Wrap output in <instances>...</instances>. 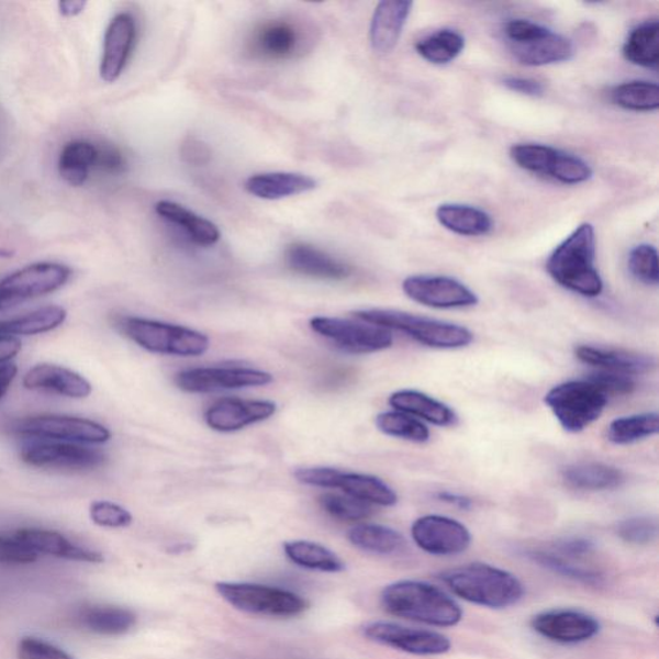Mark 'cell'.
<instances>
[{
  "instance_id": "obj_37",
  "label": "cell",
  "mask_w": 659,
  "mask_h": 659,
  "mask_svg": "<svg viewBox=\"0 0 659 659\" xmlns=\"http://www.w3.org/2000/svg\"><path fill=\"white\" fill-rule=\"evenodd\" d=\"M97 147L86 141H72L59 155L58 170L64 181L72 187L87 182L89 171L96 167Z\"/></svg>"
},
{
  "instance_id": "obj_51",
  "label": "cell",
  "mask_w": 659,
  "mask_h": 659,
  "mask_svg": "<svg viewBox=\"0 0 659 659\" xmlns=\"http://www.w3.org/2000/svg\"><path fill=\"white\" fill-rule=\"evenodd\" d=\"M594 550L595 544L589 540V538L567 537L557 541L551 551L558 554L560 557L574 560L585 558L590 554H593Z\"/></svg>"
},
{
  "instance_id": "obj_54",
  "label": "cell",
  "mask_w": 659,
  "mask_h": 659,
  "mask_svg": "<svg viewBox=\"0 0 659 659\" xmlns=\"http://www.w3.org/2000/svg\"><path fill=\"white\" fill-rule=\"evenodd\" d=\"M181 154L187 163L201 165L211 159V149L197 138H189L182 145Z\"/></svg>"
},
{
  "instance_id": "obj_15",
  "label": "cell",
  "mask_w": 659,
  "mask_h": 659,
  "mask_svg": "<svg viewBox=\"0 0 659 659\" xmlns=\"http://www.w3.org/2000/svg\"><path fill=\"white\" fill-rule=\"evenodd\" d=\"M411 536L418 548L437 557L458 556L471 545L466 524L446 515L421 516L412 524Z\"/></svg>"
},
{
  "instance_id": "obj_19",
  "label": "cell",
  "mask_w": 659,
  "mask_h": 659,
  "mask_svg": "<svg viewBox=\"0 0 659 659\" xmlns=\"http://www.w3.org/2000/svg\"><path fill=\"white\" fill-rule=\"evenodd\" d=\"M276 411L272 401L223 399L206 410L205 422L215 432L232 433L266 422Z\"/></svg>"
},
{
  "instance_id": "obj_30",
  "label": "cell",
  "mask_w": 659,
  "mask_h": 659,
  "mask_svg": "<svg viewBox=\"0 0 659 659\" xmlns=\"http://www.w3.org/2000/svg\"><path fill=\"white\" fill-rule=\"evenodd\" d=\"M155 212L163 220L183 228L197 245L213 246L221 239V231L213 222L189 211V209L177 204V202L161 200L155 205Z\"/></svg>"
},
{
  "instance_id": "obj_57",
  "label": "cell",
  "mask_w": 659,
  "mask_h": 659,
  "mask_svg": "<svg viewBox=\"0 0 659 659\" xmlns=\"http://www.w3.org/2000/svg\"><path fill=\"white\" fill-rule=\"evenodd\" d=\"M18 366L12 362L0 365V401L9 393L13 380L18 376Z\"/></svg>"
},
{
  "instance_id": "obj_43",
  "label": "cell",
  "mask_w": 659,
  "mask_h": 659,
  "mask_svg": "<svg viewBox=\"0 0 659 659\" xmlns=\"http://www.w3.org/2000/svg\"><path fill=\"white\" fill-rule=\"evenodd\" d=\"M529 558L535 560L537 565L550 569L554 573L588 583V585H599L603 580V576L594 571V569L577 565L574 560L560 557L554 551H530Z\"/></svg>"
},
{
  "instance_id": "obj_42",
  "label": "cell",
  "mask_w": 659,
  "mask_h": 659,
  "mask_svg": "<svg viewBox=\"0 0 659 659\" xmlns=\"http://www.w3.org/2000/svg\"><path fill=\"white\" fill-rule=\"evenodd\" d=\"M67 317L63 306L48 305L24 314V316L14 317L10 322V336L16 335L30 336L52 332V330L62 326Z\"/></svg>"
},
{
  "instance_id": "obj_22",
  "label": "cell",
  "mask_w": 659,
  "mask_h": 659,
  "mask_svg": "<svg viewBox=\"0 0 659 659\" xmlns=\"http://www.w3.org/2000/svg\"><path fill=\"white\" fill-rule=\"evenodd\" d=\"M284 261L291 271L312 279L342 281L351 275V268L344 261L304 243L290 244L284 250Z\"/></svg>"
},
{
  "instance_id": "obj_58",
  "label": "cell",
  "mask_w": 659,
  "mask_h": 659,
  "mask_svg": "<svg viewBox=\"0 0 659 659\" xmlns=\"http://www.w3.org/2000/svg\"><path fill=\"white\" fill-rule=\"evenodd\" d=\"M87 3L81 0H67V2H59L58 9L65 18L78 16L85 11Z\"/></svg>"
},
{
  "instance_id": "obj_13",
  "label": "cell",
  "mask_w": 659,
  "mask_h": 659,
  "mask_svg": "<svg viewBox=\"0 0 659 659\" xmlns=\"http://www.w3.org/2000/svg\"><path fill=\"white\" fill-rule=\"evenodd\" d=\"M271 373L246 367H198L178 372L176 386L187 393H211L271 384Z\"/></svg>"
},
{
  "instance_id": "obj_11",
  "label": "cell",
  "mask_w": 659,
  "mask_h": 659,
  "mask_svg": "<svg viewBox=\"0 0 659 659\" xmlns=\"http://www.w3.org/2000/svg\"><path fill=\"white\" fill-rule=\"evenodd\" d=\"M12 431L20 436L71 442V444L100 445L111 438L107 426L88 418L63 415L25 417L14 423Z\"/></svg>"
},
{
  "instance_id": "obj_34",
  "label": "cell",
  "mask_w": 659,
  "mask_h": 659,
  "mask_svg": "<svg viewBox=\"0 0 659 659\" xmlns=\"http://www.w3.org/2000/svg\"><path fill=\"white\" fill-rule=\"evenodd\" d=\"M626 62L657 69L659 63V24L657 19L641 22L632 30L623 48Z\"/></svg>"
},
{
  "instance_id": "obj_12",
  "label": "cell",
  "mask_w": 659,
  "mask_h": 659,
  "mask_svg": "<svg viewBox=\"0 0 659 659\" xmlns=\"http://www.w3.org/2000/svg\"><path fill=\"white\" fill-rule=\"evenodd\" d=\"M402 290L412 302L433 310H462L479 303L473 290L449 276H409L402 282Z\"/></svg>"
},
{
  "instance_id": "obj_26",
  "label": "cell",
  "mask_w": 659,
  "mask_h": 659,
  "mask_svg": "<svg viewBox=\"0 0 659 659\" xmlns=\"http://www.w3.org/2000/svg\"><path fill=\"white\" fill-rule=\"evenodd\" d=\"M388 403L395 411L444 428L459 422L458 414L448 404L416 389H401L389 396Z\"/></svg>"
},
{
  "instance_id": "obj_16",
  "label": "cell",
  "mask_w": 659,
  "mask_h": 659,
  "mask_svg": "<svg viewBox=\"0 0 659 659\" xmlns=\"http://www.w3.org/2000/svg\"><path fill=\"white\" fill-rule=\"evenodd\" d=\"M20 456L32 467L69 470H92L107 461V455L100 449L48 439L22 447Z\"/></svg>"
},
{
  "instance_id": "obj_7",
  "label": "cell",
  "mask_w": 659,
  "mask_h": 659,
  "mask_svg": "<svg viewBox=\"0 0 659 659\" xmlns=\"http://www.w3.org/2000/svg\"><path fill=\"white\" fill-rule=\"evenodd\" d=\"M544 402L561 428L581 433L601 418L610 399L588 379H582L552 387Z\"/></svg>"
},
{
  "instance_id": "obj_32",
  "label": "cell",
  "mask_w": 659,
  "mask_h": 659,
  "mask_svg": "<svg viewBox=\"0 0 659 659\" xmlns=\"http://www.w3.org/2000/svg\"><path fill=\"white\" fill-rule=\"evenodd\" d=\"M301 43L298 30L288 21H272L261 26L254 36L253 48L267 59L293 57Z\"/></svg>"
},
{
  "instance_id": "obj_18",
  "label": "cell",
  "mask_w": 659,
  "mask_h": 659,
  "mask_svg": "<svg viewBox=\"0 0 659 659\" xmlns=\"http://www.w3.org/2000/svg\"><path fill=\"white\" fill-rule=\"evenodd\" d=\"M530 627L554 643L580 644L593 639L601 624L591 614L576 610H551L536 614Z\"/></svg>"
},
{
  "instance_id": "obj_41",
  "label": "cell",
  "mask_w": 659,
  "mask_h": 659,
  "mask_svg": "<svg viewBox=\"0 0 659 659\" xmlns=\"http://www.w3.org/2000/svg\"><path fill=\"white\" fill-rule=\"evenodd\" d=\"M376 425L386 436L409 440L412 444H426L431 439L428 426L401 411L381 412L376 418Z\"/></svg>"
},
{
  "instance_id": "obj_27",
  "label": "cell",
  "mask_w": 659,
  "mask_h": 659,
  "mask_svg": "<svg viewBox=\"0 0 659 659\" xmlns=\"http://www.w3.org/2000/svg\"><path fill=\"white\" fill-rule=\"evenodd\" d=\"M316 179L291 171L260 174L246 179L245 190L261 200H281L317 189Z\"/></svg>"
},
{
  "instance_id": "obj_3",
  "label": "cell",
  "mask_w": 659,
  "mask_h": 659,
  "mask_svg": "<svg viewBox=\"0 0 659 659\" xmlns=\"http://www.w3.org/2000/svg\"><path fill=\"white\" fill-rule=\"evenodd\" d=\"M440 580L456 596L491 610H505L518 604L524 587L518 577L499 567L471 563L448 569Z\"/></svg>"
},
{
  "instance_id": "obj_8",
  "label": "cell",
  "mask_w": 659,
  "mask_h": 659,
  "mask_svg": "<svg viewBox=\"0 0 659 659\" xmlns=\"http://www.w3.org/2000/svg\"><path fill=\"white\" fill-rule=\"evenodd\" d=\"M215 590L236 610L260 616L290 618L310 608V602L293 591L258 583L219 582Z\"/></svg>"
},
{
  "instance_id": "obj_10",
  "label": "cell",
  "mask_w": 659,
  "mask_h": 659,
  "mask_svg": "<svg viewBox=\"0 0 659 659\" xmlns=\"http://www.w3.org/2000/svg\"><path fill=\"white\" fill-rule=\"evenodd\" d=\"M311 327L349 355L377 354L393 346L392 332L359 320L319 316L311 320Z\"/></svg>"
},
{
  "instance_id": "obj_24",
  "label": "cell",
  "mask_w": 659,
  "mask_h": 659,
  "mask_svg": "<svg viewBox=\"0 0 659 659\" xmlns=\"http://www.w3.org/2000/svg\"><path fill=\"white\" fill-rule=\"evenodd\" d=\"M412 7L414 3L403 0H386L377 5L370 24V44L376 54L388 55L395 48Z\"/></svg>"
},
{
  "instance_id": "obj_59",
  "label": "cell",
  "mask_w": 659,
  "mask_h": 659,
  "mask_svg": "<svg viewBox=\"0 0 659 659\" xmlns=\"http://www.w3.org/2000/svg\"><path fill=\"white\" fill-rule=\"evenodd\" d=\"M10 336L9 335V320L0 321V336Z\"/></svg>"
},
{
  "instance_id": "obj_9",
  "label": "cell",
  "mask_w": 659,
  "mask_h": 659,
  "mask_svg": "<svg viewBox=\"0 0 659 659\" xmlns=\"http://www.w3.org/2000/svg\"><path fill=\"white\" fill-rule=\"evenodd\" d=\"M511 157L521 169L551 178L561 185L585 183L594 175L593 168L581 157L548 145H514Z\"/></svg>"
},
{
  "instance_id": "obj_31",
  "label": "cell",
  "mask_w": 659,
  "mask_h": 659,
  "mask_svg": "<svg viewBox=\"0 0 659 659\" xmlns=\"http://www.w3.org/2000/svg\"><path fill=\"white\" fill-rule=\"evenodd\" d=\"M436 219L442 227L466 237L485 236L493 230L492 216L471 205L442 204L437 208Z\"/></svg>"
},
{
  "instance_id": "obj_25",
  "label": "cell",
  "mask_w": 659,
  "mask_h": 659,
  "mask_svg": "<svg viewBox=\"0 0 659 659\" xmlns=\"http://www.w3.org/2000/svg\"><path fill=\"white\" fill-rule=\"evenodd\" d=\"M16 538L27 548L40 556H51L69 560L88 561V563H101L102 554L75 545L56 530L24 528L18 530Z\"/></svg>"
},
{
  "instance_id": "obj_49",
  "label": "cell",
  "mask_w": 659,
  "mask_h": 659,
  "mask_svg": "<svg viewBox=\"0 0 659 659\" xmlns=\"http://www.w3.org/2000/svg\"><path fill=\"white\" fill-rule=\"evenodd\" d=\"M20 659H74L66 651L36 638H24L19 644Z\"/></svg>"
},
{
  "instance_id": "obj_48",
  "label": "cell",
  "mask_w": 659,
  "mask_h": 659,
  "mask_svg": "<svg viewBox=\"0 0 659 659\" xmlns=\"http://www.w3.org/2000/svg\"><path fill=\"white\" fill-rule=\"evenodd\" d=\"M597 389L606 395H628L633 394L638 388L634 377L624 376V373L596 371L587 378Z\"/></svg>"
},
{
  "instance_id": "obj_50",
  "label": "cell",
  "mask_w": 659,
  "mask_h": 659,
  "mask_svg": "<svg viewBox=\"0 0 659 659\" xmlns=\"http://www.w3.org/2000/svg\"><path fill=\"white\" fill-rule=\"evenodd\" d=\"M36 559V554L19 541L16 537H0V565H32Z\"/></svg>"
},
{
  "instance_id": "obj_40",
  "label": "cell",
  "mask_w": 659,
  "mask_h": 659,
  "mask_svg": "<svg viewBox=\"0 0 659 659\" xmlns=\"http://www.w3.org/2000/svg\"><path fill=\"white\" fill-rule=\"evenodd\" d=\"M611 101L616 107L635 112H651L659 108V87L657 82L634 80L614 87Z\"/></svg>"
},
{
  "instance_id": "obj_5",
  "label": "cell",
  "mask_w": 659,
  "mask_h": 659,
  "mask_svg": "<svg viewBox=\"0 0 659 659\" xmlns=\"http://www.w3.org/2000/svg\"><path fill=\"white\" fill-rule=\"evenodd\" d=\"M116 326L126 338L152 354L199 357L206 354L211 347V340L205 334L185 326L165 324V322L122 317L116 321Z\"/></svg>"
},
{
  "instance_id": "obj_39",
  "label": "cell",
  "mask_w": 659,
  "mask_h": 659,
  "mask_svg": "<svg viewBox=\"0 0 659 659\" xmlns=\"http://www.w3.org/2000/svg\"><path fill=\"white\" fill-rule=\"evenodd\" d=\"M466 48V37L453 29L438 30L416 43L418 56L433 65H447L458 58Z\"/></svg>"
},
{
  "instance_id": "obj_6",
  "label": "cell",
  "mask_w": 659,
  "mask_h": 659,
  "mask_svg": "<svg viewBox=\"0 0 659 659\" xmlns=\"http://www.w3.org/2000/svg\"><path fill=\"white\" fill-rule=\"evenodd\" d=\"M503 34L507 49L523 66L567 63L574 55L573 43L568 37L530 20H509Z\"/></svg>"
},
{
  "instance_id": "obj_56",
  "label": "cell",
  "mask_w": 659,
  "mask_h": 659,
  "mask_svg": "<svg viewBox=\"0 0 659 659\" xmlns=\"http://www.w3.org/2000/svg\"><path fill=\"white\" fill-rule=\"evenodd\" d=\"M21 342L14 336H0V365L11 361L21 350Z\"/></svg>"
},
{
  "instance_id": "obj_44",
  "label": "cell",
  "mask_w": 659,
  "mask_h": 659,
  "mask_svg": "<svg viewBox=\"0 0 659 659\" xmlns=\"http://www.w3.org/2000/svg\"><path fill=\"white\" fill-rule=\"evenodd\" d=\"M320 505L333 518L342 522H358L370 518L372 505L355 498L338 493H324L320 496Z\"/></svg>"
},
{
  "instance_id": "obj_17",
  "label": "cell",
  "mask_w": 659,
  "mask_h": 659,
  "mask_svg": "<svg viewBox=\"0 0 659 659\" xmlns=\"http://www.w3.org/2000/svg\"><path fill=\"white\" fill-rule=\"evenodd\" d=\"M364 634L367 639L415 656H440L453 647L444 634L383 621L366 625Z\"/></svg>"
},
{
  "instance_id": "obj_21",
  "label": "cell",
  "mask_w": 659,
  "mask_h": 659,
  "mask_svg": "<svg viewBox=\"0 0 659 659\" xmlns=\"http://www.w3.org/2000/svg\"><path fill=\"white\" fill-rule=\"evenodd\" d=\"M574 356L580 362L595 367L599 371L624 373L628 377H639L656 369V359L638 351L606 348L599 346H579Z\"/></svg>"
},
{
  "instance_id": "obj_36",
  "label": "cell",
  "mask_w": 659,
  "mask_h": 659,
  "mask_svg": "<svg viewBox=\"0 0 659 659\" xmlns=\"http://www.w3.org/2000/svg\"><path fill=\"white\" fill-rule=\"evenodd\" d=\"M658 432V412H643V414L614 418L606 429V439L612 445L628 446L655 437Z\"/></svg>"
},
{
  "instance_id": "obj_35",
  "label": "cell",
  "mask_w": 659,
  "mask_h": 659,
  "mask_svg": "<svg viewBox=\"0 0 659 659\" xmlns=\"http://www.w3.org/2000/svg\"><path fill=\"white\" fill-rule=\"evenodd\" d=\"M283 551L294 565L311 571L338 573L346 569V565L334 551L317 543L304 540L284 543Z\"/></svg>"
},
{
  "instance_id": "obj_52",
  "label": "cell",
  "mask_w": 659,
  "mask_h": 659,
  "mask_svg": "<svg viewBox=\"0 0 659 659\" xmlns=\"http://www.w3.org/2000/svg\"><path fill=\"white\" fill-rule=\"evenodd\" d=\"M503 85L509 91L527 96V97H543L545 94V87L541 81L530 78L522 77H506L503 80Z\"/></svg>"
},
{
  "instance_id": "obj_47",
  "label": "cell",
  "mask_w": 659,
  "mask_h": 659,
  "mask_svg": "<svg viewBox=\"0 0 659 659\" xmlns=\"http://www.w3.org/2000/svg\"><path fill=\"white\" fill-rule=\"evenodd\" d=\"M91 518L100 527L124 528L133 523V515L123 506L110 501H96L91 506Z\"/></svg>"
},
{
  "instance_id": "obj_33",
  "label": "cell",
  "mask_w": 659,
  "mask_h": 659,
  "mask_svg": "<svg viewBox=\"0 0 659 659\" xmlns=\"http://www.w3.org/2000/svg\"><path fill=\"white\" fill-rule=\"evenodd\" d=\"M348 540L356 548L377 556H394L406 548V540L399 530L381 524H358L348 532Z\"/></svg>"
},
{
  "instance_id": "obj_53",
  "label": "cell",
  "mask_w": 659,
  "mask_h": 659,
  "mask_svg": "<svg viewBox=\"0 0 659 659\" xmlns=\"http://www.w3.org/2000/svg\"><path fill=\"white\" fill-rule=\"evenodd\" d=\"M96 165L110 174H120L124 170L125 160L115 147H97Z\"/></svg>"
},
{
  "instance_id": "obj_55",
  "label": "cell",
  "mask_w": 659,
  "mask_h": 659,
  "mask_svg": "<svg viewBox=\"0 0 659 659\" xmlns=\"http://www.w3.org/2000/svg\"><path fill=\"white\" fill-rule=\"evenodd\" d=\"M436 498L440 501V503L458 507L460 511H470V509L474 505L473 499L459 492L439 491L436 493Z\"/></svg>"
},
{
  "instance_id": "obj_28",
  "label": "cell",
  "mask_w": 659,
  "mask_h": 659,
  "mask_svg": "<svg viewBox=\"0 0 659 659\" xmlns=\"http://www.w3.org/2000/svg\"><path fill=\"white\" fill-rule=\"evenodd\" d=\"M332 489H339L348 496L370 505L391 507L399 503V494L383 479L376 476L335 469Z\"/></svg>"
},
{
  "instance_id": "obj_46",
  "label": "cell",
  "mask_w": 659,
  "mask_h": 659,
  "mask_svg": "<svg viewBox=\"0 0 659 659\" xmlns=\"http://www.w3.org/2000/svg\"><path fill=\"white\" fill-rule=\"evenodd\" d=\"M617 535L621 540L630 545H649L658 536V522L647 515L632 516L617 524Z\"/></svg>"
},
{
  "instance_id": "obj_14",
  "label": "cell",
  "mask_w": 659,
  "mask_h": 659,
  "mask_svg": "<svg viewBox=\"0 0 659 659\" xmlns=\"http://www.w3.org/2000/svg\"><path fill=\"white\" fill-rule=\"evenodd\" d=\"M71 269L58 264H35L7 276L0 281V298L11 306L27 299L54 293L69 281Z\"/></svg>"
},
{
  "instance_id": "obj_2",
  "label": "cell",
  "mask_w": 659,
  "mask_h": 659,
  "mask_svg": "<svg viewBox=\"0 0 659 659\" xmlns=\"http://www.w3.org/2000/svg\"><path fill=\"white\" fill-rule=\"evenodd\" d=\"M381 604L392 616L436 627L461 623V606L451 596L428 582L403 580L388 585Z\"/></svg>"
},
{
  "instance_id": "obj_45",
  "label": "cell",
  "mask_w": 659,
  "mask_h": 659,
  "mask_svg": "<svg viewBox=\"0 0 659 659\" xmlns=\"http://www.w3.org/2000/svg\"><path fill=\"white\" fill-rule=\"evenodd\" d=\"M627 266L634 279L648 287H658L659 266L656 246L649 244L635 246L628 254Z\"/></svg>"
},
{
  "instance_id": "obj_20",
  "label": "cell",
  "mask_w": 659,
  "mask_h": 659,
  "mask_svg": "<svg viewBox=\"0 0 659 659\" xmlns=\"http://www.w3.org/2000/svg\"><path fill=\"white\" fill-rule=\"evenodd\" d=\"M136 41V21L130 13H119L104 34L100 74L103 81L114 82L123 74Z\"/></svg>"
},
{
  "instance_id": "obj_23",
  "label": "cell",
  "mask_w": 659,
  "mask_h": 659,
  "mask_svg": "<svg viewBox=\"0 0 659 659\" xmlns=\"http://www.w3.org/2000/svg\"><path fill=\"white\" fill-rule=\"evenodd\" d=\"M22 383L29 391L55 393L69 399H87L92 393L91 383L78 372L52 364L34 366L25 373Z\"/></svg>"
},
{
  "instance_id": "obj_4",
  "label": "cell",
  "mask_w": 659,
  "mask_h": 659,
  "mask_svg": "<svg viewBox=\"0 0 659 659\" xmlns=\"http://www.w3.org/2000/svg\"><path fill=\"white\" fill-rule=\"evenodd\" d=\"M354 317L407 335L424 347L442 350L462 349L474 340L473 333L466 326L418 314L395 310H365L354 312Z\"/></svg>"
},
{
  "instance_id": "obj_38",
  "label": "cell",
  "mask_w": 659,
  "mask_h": 659,
  "mask_svg": "<svg viewBox=\"0 0 659 659\" xmlns=\"http://www.w3.org/2000/svg\"><path fill=\"white\" fill-rule=\"evenodd\" d=\"M81 623L89 632L118 636L131 632L137 624V616L122 606H93L81 614Z\"/></svg>"
},
{
  "instance_id": "obj_60",
  "label": "cell",
  "mask_w": 659,
  "mask_h": 659,
  "mask_svg": "<svg viewBox=\"0 0 659 659\" xmlns=\"http://www.w3.org/2000/svg\"><path fill=\"white\" fill-rule=\"evenodd\" d=\"M12 309V306L4 301V299L0 298V311Z\"/></svg>"
},
{
  "instance_id": "obj_1",
  "label": "cell",
  "mask_w": 659,
  "mask_h": 659,
  "mask_svg": "<svg viewBox=\"0 0 659 659\" xmlns=\"http://www.w3.org/2000/svg\"><path fill=\"white\" fill-rule=\"evenodd\" d=\"M593 224L582 223L560 243L546 261V271L559 287L583 298L601 297L604 283L595 266Z\"/></svg>"
},
{
  "instance_id": "obj_29",
  "label": "cell",
  "mask_w": 659,
  "mask_h": 659,
  "mask_svg": "<svg viewBox=\"0 0 659 659\" xmlns=\"http://www.w3.org/2000/svg\"><path fill=\"white\" fill-rule=\"evenodd\" d=\"M561 478L571 489L588 492L616 490L626 481L623 470L596 461L572 463L561 471Z\"/></svg>"
}]
</instances>
